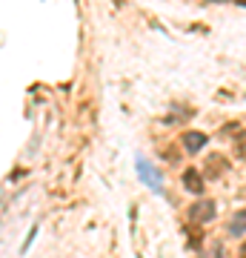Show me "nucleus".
<instances>
[{
	"instance_id": "9",
	"label": "nucleus",
	"mask_w": 246,
	"mask_h": 258,
	"mask_svg": "<svg viewBox=\"0 0 246 258\" xmlns=\"http://www.w3.org/2000/svg\"><path fill=\"white\" fill-rule=\"evenodd\" d=\"M237 258H246V241L240 244V252H237Z\"/></svg>"
},
{
	"instance_id": "5",
	"label": "nucleus",
	"mask_w": 246,
	"mask_h": 258,
	"mask_svg": "<svg viewBox=\"0 0 246 258\" xmlns=\"http://www.w3.org/2000/svg\"><path fill=\"white\" fill-rule=\"evenodd\" d=\"M183 186H186L189 192L201 195V192H203V178H201V172H198V169H186V172H183Z\"/></svg>"
},
{
	"instance_id": "8",
	"label": "nucleus",
	"mask_w": 246,
	"mask_h": 258,
	"mask_svg": "<svg viewBox=\"0 0 246 258\" xmlns=\"http://www.w3.org/2000/svg\"><path fill=\"white\" fill-rule=\"evenodd\" d=\"M237 155H240V158L246 161V141H243V138L237 141Z\"/></svg>"
},
{
	"instance_id": "2",
	"label": "nucleus",
	"mask_w": 246,
	"mask_h": 258,
	"mask_svg": "<svg viewBox=\"0 0 246 258\" xmlns=\"http://www.w3.org/2000/svg\"><path fill=\"white\" fill-rule=\"evenodd\" d=\"M137 172H140V181H143L149 189H155V192H160V175H157V169L146 158H137Z\"/></svg>"
},
{
	"instance_id": "6",
	"label": "nucleus",
	"mask_w": 246,
	"mask_h": 258,
	"mask_svg": "<svg viewBox=\"0 0 246 258\" xmlns=\"http://www.w3.org/2000/svg\"><path fill=\"white\" fill-rule=\"evenodd\" d=\"M226 169V161H223V155H209V161H206V178H218L220 172Z\"/></svg>"
},
{
	"instance_id": "4",
	"label": "nucleus",
	"mask_w": 246,
	"mask_h": 258,
	"mask_svg": "<svg viewBox=\"0 0 246 258\" xmlns=\"http://www.w3.org/2000/svg\"><path fill=\"white\" fill-rule=\"evenodd\" d=\"M206 135L203 132H186L183 135V147H186V152H201L203 147H206Z\"/></svg>"
},
{
	"instance_id": "10",
	"label": "nucleus",
	"mask_w": 246,
	"mask_h": 258,
	"mask_svg": "<svg viewBox=\"0 0 246 258\" xmlns=\"http://www.w3.org/2000/svg\"><path fill=\"white\" fill-rule=\"evenodd\" d=\"M240 6H246V0H240Z\"/></svg>"
},
{
	"instance_id": "7",
	"label": "nucleus",
	"mask_w": 246,
	"mask_h": 258,
	"mask_svg": "<svg viewBox=\"0 0 246 258\" xmlns=\"http://www.w3.org/2000/svg\"><path fill=\"white\" fill-rule=\"evenodd\" d=\"M220 255H223V252H220L218 244H212V247H206V249L201 252V258H220Z\"/></svg>"
},
{
	"instance_id": "1",
	"label": "nucleus",
	"mask_w": 246,
	"mask_h": 258,
	"mask_svg": "<svg viewBox=\"0 0 246 258\" xmlns=\"http://www.w3.org/2000/svg\"><path fill=\"white\" fill-rule=\"evenodd\" d=\"M215 212H218L215 201H198L189 207V218H192V224H209L215 218Z\"/></svg>"
},
{
	"instance_id": "3",
	"label": "nucleus",
	"mask_w": 246,
	"mask_h": 258,
	"mask_svg": "<svg viewBox=\"0 0 246 258\" xmlns=\"http://www.w3.org/2000/svg\"><path fill=\"white\" fill-rule=\"evenodd\" d=\"M226 232L229 235H246V210L232 212V218L226 224Z\"/></svg>"
}]
</instances>
